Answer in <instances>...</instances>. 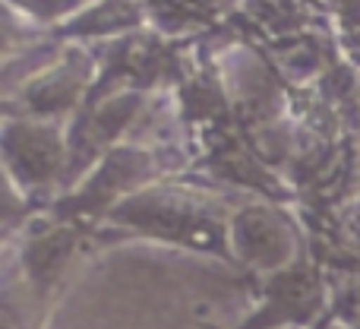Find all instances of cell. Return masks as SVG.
I'll return each instance as SVG.
<instances>
[{
  "mask_svg": "<svg viewBox=\"0 0 360 329\" xmlns=\"http://www.w3.org/2000/svg\"><path fill=\"white\" fill-rule=\"evenodd\" d=\"M304 235L294 216L278 203L250 199L231 209L228 218V260L247 273L275 275L304 260Z\"/></svg>",
  "mask_w": 360,
  "mask_h": 329,
  "instance_id": "cell-3",
  "label": "cell"
},
{
  "mask_svg": "<svg viewBox=\"0 0 360 329\" xmlns=\"http://www.w3.org/2000/svg\"><path fill=\"white\" fill-rule=\"evenodd\" d=\"M348 326H351V329H360V317L354 320V323H348Z\"/></svg>",
  "mask_w": 360,
  "mask_h": 329,
  "instance_id": "cell-8",
  "label": "cell"
},
{
  "mask_svg": "<svg viewBox=\"0 0 360 329\" xmlns=\"http://www.w3.org/2000/svg\"><path fill=\"white\" fill-rule=\"evenodd\" d=\"M4 168L6 180L25 199L60 184L67 190L70 171V130L63 120L6 114L4 120Z\"/></svg>",
  "mask_w": 360,
  "mask_h": 329,
  "instance_id": "cell-2",
  "label": "cell"
},
{
  "mask_svg": "<svg viewBox=\"0 0 360 329\" xmlns=\"http://www.w3.org/2000/svg\"><path fill=\"white\" fill-rule=\"evenodd\" d=\"M92 89H95V80L89 76V63L70 57V61L54 63L51 70H44V73L32 76L29 82H22V89H19L22 111L19 114L48 118V120L73 118L89 101Z\"/></svg>",
  "mask_w": 360,
  "mask_h": 329,
  "instance_id": "cell-6",
  "label": "cell"
},
{
  "mask_svg": "<svg viewBox=\"0 0 360 329\" xmlns=\"http://www.w3.org/2000/svg\"><path fill=\"white\" fill-rule=\"evenodd\" d=\"M228 218L231 209L221 197L186 184H146L133 197H127L105 225L127 235L155 237L177 247L205 250L212 256L228 260Z\"/></svg>",
  "mask_w": 360,
  "mask_h": 329,
  "instance_id": "cell-1",
  "label": "cell"
},
{
  "mask_svg": "<svg viewBox=\"0 0 360 329\" xmlns=\"http://www.w3.org/2000/svg\"><path fill=\"white\" fill-rule=\"evenodd\" d=\"M329 317V285L313 260L266 275L259 301L234 329H313Z\"/></svg>",
  "mask_w": 360,
  "mask_h": 329,
  "instance_id": "cell-5",
  "label": "cell"
},
{
  "mask_svg": "<svg viewBox=\"0 0 360 329\" xmlns=\"http://www.w3.org/2000/svg\"><path fill=\"white\" fill-rule=\"evenodd\" d=\"M313 329H351V326L345 323L342 317H326L323 323H319V326H313Z\"/></svg>",
  "mask_w": 360,
  "mask_h": 329,
  "instance_id": "cell-7",
  "label": "cell"
},
{
  "mask_svg": "<svg viewBox=\"0 0 360 329\" xmlns=\"http://www.w3.org/2000/svg\"><path fill=\"white\" fill-rule=\"evenodd\" d=\"M152 178H155V156L120 143L86 178L76 180L73 187H67L54 199L48 216L76 225L105 222L127 197H133L146 184H152Z\"/></svg>",
  "mask_w": 360,
  "mask_h": 329,
  "instance_id": "cell-4",
  "label": "cell"
}]
</instances>
